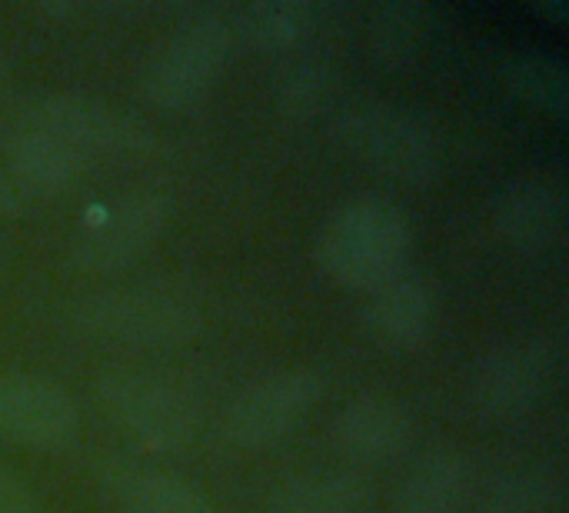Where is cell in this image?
Instances as JSON below:
<instances>
[{"instance_id":"6da1fadb","label":"cell","mask_w":569,"mask_h":513,"mask_svg":"<svg viewBox=\"0 0 569 513\" xmlns=\"http://www.w3.org/2000/svg\"><path fill=\"white\" fill-rule=\"evenodd\" d=\"M73 327L113 347H183L203 331V300L177 280L123 284L87 297L73 310Z\"/></svg>"},{"instance_id":"7a4b0ae2","label":"cell","mask_w":569,"mask_h":513,"mask_svg":"<svg viewBox=\"0 0 569 513\" xmlns=\"http://www.w3.org/2000/svg\"><path fill=\"white\" fill-rule=\"evenodd\" d=\"M413 230L403 210L383 197H357L340 204L320 227L317 267L347 290H377L407 270Z\"/></svg>"},{"instance_id":"3957f363","label":"cell","mask_w":569,"mask_h":513,"mask_svg":"<svg viewBox=\"0 0 569 513\" xmlns=\"http://www.w3.org/2000/svg\"><path fill=\"white\" fill-rule=\"evenodd\" d=\"M233 47V17L223 10H193L150 53L143 93L167 114H187L207 100Z\"/></svg>"},{"instance_id":"277c9868","label":"cell","mask_w":569,"mask_h":513,"mask_svg":"<svg viewBox=\"0 0 569 513\" xmlns=\"http://www.w3.org/2000/svg\"><path fill=\"white\" fill-rule=\"evenodd\" d=\"M333 130L343 150L377 177L407 187H427L440 177V140L417 114L390 103H360L343 110Z\"/></svg>"},{"instance_id":"5b68a950","label":"cell","mask_w":569,"mask_h":513,"mask_svg":"<svg viewBox=\"0 0 569 513\" xmlns=\"http://www.w3.org/2000/svg\"><path fill=\"white\" fill-rule=\"evenodd\" d=\"M97 401L120 437L150 454H173L200 434L193 397L150 371H110L97 384Z\"/></svg>"},{"instance_id":"8992f818","label":"cell","mask_w":569,"mask_h":513,"mask_svg":"<svg viewBox=\"0 0 569 513\" xmlns=\"http://www.w3.org/2000/svg\"><path fill=\"white\" fill-rule=\"evenodd\" d=\"M170 204L160 194H123L80 224L67 264L80 274H117L140 260L167 227Z\"/></svg>"},{"instance_id":"52a82bcc","label":"cell","mask_w":569,"mask_h":513,"mask_svg":"<svg viewBox=\"0 0 569 513\" xmlns=\"http://www.w3.org/2000/svg\"><path fill=\"white\" fill-rule=\"evenodd\" d=\"M320 397H323V377L310 367L263 374L260 381L247 384L233 397L223 417V434L240 451L273 447L313 414Z\"/></svg>"},{"instance_id":"ba28073f","label":"cell","mask_w":569,"mask_h":513,"mask_svg":"<svg viewBox=\"0 0 569 513\" xmlns=\"http://www.w3.org/2000/svg\"><path fill=\"white\" fill-rule=\"evenodd\" d=\"M20 120L53 134L83 160L130 157L153 147V134L143 124L83 93H40L23 107Z\"/></svg>"},{"instance_id":"9c48e42d","label":"cell","mask_w":569,"mask_h":513,"mask_svg":"<svg viewBox=\"0 0 569 513\" xmlns=\"http://www.w3.org/2000/svg\"><path fill=\"white\" fill-rule=\"evenodd\" d=\"M553 381L557 354L547 341H510L477 364L470 381V404L483 421H520L550 394Z\"/></svg>"},{"instance_id":"30bf717a","label":"cell","mask_w":569,"mask_h":513,"mask_svg":"<svg viewBox=\"0 0 569 513\" xmlns=\"http://www.w3.org/2000/svg\"><path fill=\"white\" fill-rule=\"evenodd\" d=\"M77 434L73 397L40 374H0V441L33 451L67 447Z\"/></svg>"},{"instance_id":"8fae6325","label":"cell","mask_w":569,"mask_h":513,"mask_svg":"<svg viewBox=\"0 0 569 513\" xmlns=\"http://www.w3.org/2000/svg\"><path fill=\"white\" fill-rule=\"evenodd\" d=\"M333 444L357 464H390L397 461L417 434L413 414L387 394L350 397L333 417Z\"/></svg>"},{"instance_id":"7c38bea8","label":"cell","mask_w":569,"mask_h":513,"mask_svg":"<svg viewBox=\"0 0 569 513\" xmlns=\"http://www.w3.org/2000/svg\"><path fill=\"white\" fill-rule=\"evenodd\" d=\"M437 320V290L417 274H400L383 287L370 290L363 307V331L380 351L403 354L417 351Z\"/></svg>"},{"instance_id":"4fadbf2b","label":"cell","mask_w":569,"mask_h":513,"mask_svg":"<svg viewBox=\"0 0 569 513\" xmlns=\"http://www.w3.org/2000/svg\"><path fill=\"white\" fill-rule=\"evenodd\" d=\"M490 224L507 247L543 250L560 237L563 194L543 177L510 180L490 204Z\"/></svg>"},{"instance_id":"5bb4252c","label":"cell","mask_w":569,"mask_h":513,"mask_svg":"<svg viewBox=\"0 0 569 513\" xmlns=\"http://www.w3.org/2000/svg\"><path fill=\"white\" fill-rule=\"evenodd\" d=\"M0 154L7 164V180L20 194H37V197H53L67 190L87 167V160L77 150H70L63 140L23 120H17L3 134Z\"/></svg>"},{"instance_id":"9a60e30c","label":"cell","mask_w":569,"mask_h":513,"mask_svg":"<svg viewBox=\"0 0 569 513\" xmlns=\"http://www.w3.org/2000/svg\"><path fill=\"white\" fill-rule=\"evenodd\" d=\"M473 471L460 451L440 447L410 464L390 513H463L470 501Z\"/></svg>"},{"instance_id":"2e32d148","label":"cell","mask_w":569,"mask_h":513,"mask_svg":"<svg viewBox=\"0 0 569 513\" xmlns=\"http://www.w3.org/2000/svg\"><path fill=\"white\" fill-rule=\"evenodd\" d=\"M100 484L127 513H217L197 487L157 467L117 461L100 471Z\"/></svg>"},{"instance_id":"e0dca14e","label":"cell","mask_w":569,"mask_h":513,"mask_svg":"<svg viewBox=\"0 0 569 513\" xmlns=\"http://www.w3.org/2000/svg\"><path fill=\"white\" fill-rule=\"evenodd\" d=\"M373 484L357 471H310L273 487L270 513H367Z\"/></svg>"},{"instance_id":"ac0fdd59","label":"cell","mask_w":569,"mask_h":513,"mask_svg":"<svg viewBox=\"0 0 569 513\" xmlns=\"http://www.w3.org/2000/svg\"><path fill=\"white\" fill-rule=\"evenodd\" d=\"M433 37V10L420 0L377 3L367 20V40L383 67H413Z\"/></svg>"},{"instance_id":"d6986e66","label":"cell","mask_w":569,"mask_h":513,"mask_svg":"<svg viewBox=\"0 0 569 513\" xmlns=\"http://www.w3.org/2000/svg\"><path fill=\"white\" fill-rule=\"evenodd\" d=\"M320 7L310 0H260L233 17V33L267 53L297 47L317 27Z\"/></svg>"},{"instance_id":"ffe728a7","label":"cell","mask_w":569,"mask_h":513,"mask_svg":"<svg viewBox=\"0 0 569 513\" xmlns=\"http://www.w3.org/2000/svg\"><path fill=\"white\" fill-rule=\"evenodd\" d=\"M560 497V481L550 467H517L503 474L480 513H550Z\"/></svg>"},{"instance_id":"44dd1931","label":"cell","mask_w":569,"mask_h":513,"mask_svg":"<svg viewBox=\"0 0 569 513\" xmlns=\"http://www.w3.org/2000/svg\"><path fill=\"white\" fill-rule=\"evenodd\" d=\"M330 90H333V73L323 63L307 60V63H293L290 70H283V77L277 80L273 100H277V110L287 117H310L327 103Z\"/></svg>"},{"instance_id":"7402d4cb","label":"cell","mask_w":569,"mask_h":513,"mask_svg":"<svg viewBox=\"0 0 569 513\" xmlns=\"http://www.w3.org/2000/svg\"><path fill=\"white\" fill-rule=\"evenodd\" d=\"M510 87H513V93H520L537 110L563 114V107H567V77L553 60H543V57L513 60Z\"/></svg>"},{"instance_id":"603a6c76","label":"cell","mask_w":569,"mask_h":513,"mask_svg":"<svg viewBox=\"0 0 569 513\" xmlns=\"http://www.w3.org/2000/svg\"><path fill=\"white\" fill-rule=\"evenodd\" d=\"M0 513H43L37 494L20 481L17 471L0 464Z\"/></svg>"},{"instance_id":"cb8c5ba5","label":"cell","mask_w":569,"mask_h":513,"mask_svg":"<svg viewBox=\"0 0 569 513\" xmlns=\"http://www.w3.org/2000/svg\"><path fill=\"white\" fill-rule=\"evenodd\" d=\"M20 207H23V197H20V190L7 180V174H0V220H10V217H17L20 214Z\"/></svg>"},{"instance_id":"d4e9b609","label":"cell","mask_w":569,"mask_h":513,"mask_svg":"<svg viewBox=\"0 0 569 513\" xmlns=\"http://www.w3.org/2000/svg\"><path fill=\"white\" fill-rule=\"evenodd\" d=\"M0 83H3V60H0Z\"/></svg>"}]
</instances>
